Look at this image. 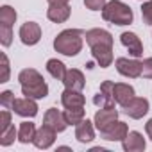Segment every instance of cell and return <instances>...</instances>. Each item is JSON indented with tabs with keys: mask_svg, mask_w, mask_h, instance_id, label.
Wrapping results in <instances>:
<instances>
[{
	"mask_svg": "<svg viewBox=\"0 0 152 152\" xmlns=\"http://www.w3.org/2000/svg\"><path fill=\"white\" fill-rule=\"evenodd\" d=\"M84 102H86L84 95L77 90H68L66 88L61 93V104L64 107H84Z\"/></svg>",
	"mask_w": 152,
	"mask_h": 152,
	"instance_id": "e0dca14e",
	"label": "cell"
},
{
	"mask_svg": "<svg viewBox=\"0 0 152 152\" xmlns=\"http://www.w3.org/2000/svg\"><path fill=\"white\" fill-rule=\"evenodd\" d=\"M113 97H115V102L124 107L131 99H134V88L125 83H116L113 88Z\"/></svg>",
	"mask_w": 152,
	"mask_h": 152,
	"instance_id": "2e32d148",
	"label": "cell"
},
{
	"mask_svg": "<svg viewBox=\"0 0 152 152\" xmlns=\"http://www.w3.org/2000/svg\"><path fill=\"white\" fill-rule=\"evenodd\" d=\"M16 115L20 116H36L38 115V104H36V99H31V97H22V99H15L13 102V107H11Z\"/></svg>",
	"mask_w": 152,
	"mask_h": 152,
	"instance_id": "9c48e42d",
	"label": "cell"
},
{
	"mask_svg": "<svg viewBox=\"0 0 152 152\" xmlns=\"http://www.w3.org/2000/svg\"><path fill=\"white\" fill-rule=\"evenodd\" d=\"M63 84L64 88L68 90H77V91H83L84 86H86V79H84V73L77 68H70L66 70V75L63 79Z\"/></svg>",
	"mask_w": 152,
	"mask_h": 152,
	"instance_id": "8fae6325",
	"label": "cell"
},
{
	"mask_svg": "<svg viewBox=\"0 0 152 152\" xmlns=\"http://www.w3.org/2000/svg\"><path fill=\"white\" fill-rule=\"evenodd\" d=\"M16 11L11 7V6H2L0 7V23L2 25H9L13 27V23L16 22Z\"/></svg>",
	"mask_w": 152,
	"mask_h": 152,
	"instance_id": "d4e9b609",
	"label": "cell"
},
{
	"mask_svg": "<svg viewBox=\"0 0 152 152\" xmlns=\"http://www.w3.org/2000/svg\"><path fill=\"white\" fill-rule=\"evenodd\" d=\"M18 81H20L22 86H31V84L41 83V81H45V79L41 77V73H39L38 70H34V68H25V70L20 72Z\"/></svg>",
	"mask_w": 152,
	"mask_h": 152,
	"instance_id": "44dd1931",
	"label": "cell"
},
{
	"mask_svg": "<svg viewBox=\"0 0 152 152\" xmlns=\"http://www.w3.org/2000/svg\"><path fill=\"white\" fill-rule=\"evenodd\" d=\"M56 134H57L56 129H52L50 125L43 124V125L36 131V136H34L32 143H34L38 148H43V150H45V148H48V147L54 145V141H56Z\"/></svg>",
	"mask_w": 152,
	"mask_h": 152,
	"instance_id": "30bf717a",
	"label": "cell"
},
{
	"mask_svg": "<svg viewBox=\"0 0 152 152\" xmlns=\"http://www.w3.org/2000/svg\"><path fill=\"white\" fill-rule=\"evenodd\" d=\"M11 41H13V31H11V27L0 23V43H2L4 47H9Z\"/></svg>",
	"mask_w": 152,
	"mask_h": 152,
	"instance_id": "4316f807",
	"label": "cell"
},
{
	"mask_svg": "<svg viewBox=\"0 0 152 152\" xmlns=\"http://www.w3.org/2000/svg\"><path fill=\"white\" fill-rule=\"evenodd\" d=\"M83 39H84V32L81 29H66L56 36L54 48L56 52L72 57L83 50Z\"/></svg>",
	"mask_w": 152,
	"mask_h": 152,
	"instance_id": "7a4b0ae2",
	"label": "cell"
},
{
	"mask_svg": "<svg viewBox=\"0 0 152 152\" xmlns=\"http://www.w3.org/2000/svg\"><path fill=\"white\" fill-rule=\"evenodd\" d=\"M129 134V127L125 122H115V125H111L106 132H100V136L107 141H124V138Z\"/></svg>",
	"mask_w": 152,
	"mask_h": 152,
	"instance_id": "9a60e30c",
	"label": "cell"
},
{
	"mask_svg": "<svg viewBox=\"0 0 152 152\" xmlns=\"http://www.w3.org/2000/svg\"><path fill=\"white\" fill-rule=\"evenodd\" d=\"M118 120V111L115 107H100L95 113V127L99 129V132H106L111 125H115V122Z\"/></svg>",
	"mask_w": 152,
	"mask_h": 152,
	"instance_id": "5b68a950",
	"label": "cell"
},
{
	"mask_svg": "<svg viewBox=\"0 0 152 152\" xmlns=\"http://www.w3.org/2000/svg\"><path fill=\"white\" fill-rule=\"evenodd\" d=\"M9 125H11V115H9V111L4 109L0 113V132H4Z\"/></svg>",
	"mask_w": 152,
	"mask_h": 152,
	"instance_id": "1f68e13d",
	"label": "cell"
},
{
	"mask_svg": "<svg viewBox=\"0 0 152 152\" xmlns=\"http://www.w3.org/2000/svg\"><path fill=\"white\" fill-rule=\"evenodd\" d=\"M113 88H115V83H111V81H104V83L100 84L99 93L93 97V104L99 106V107H115Z\"/></svg>",
	"mask_w": 152,
	"mask_h": 152,
	"instance_id": "52a82bcc",
	"label": "cell"
},
{
	"mask_svg": "<svg viewBox=\"0 0 152 152\" xmlns=\"http://www.w3.org/2000/svg\"><path fill=\"white\" fill-rule=\"evenodd\" d=\"M86 43L100 68H107L113 63V36L106 29H90L84 34Z\"/></svg>",
	"mask_w": 152,
	"mask_h": 152,
	"instance_id": "6da1fadb",
	"label": "cell"
},
{
	"mask_svg": "<svg viewBox=\"0 0 152 152\" xmlns=\"http://www.w3.org/2000/svg\"><path fill=\"white\" fill-rule=\"evenodd\" d=\"M34 136H36V127H34V124H31V122H22V124H20V129H18V141H20V143H29V141L34 140Z\"/></svg>",
	"mask_w": 152,
	"mask_h": 152,
	"instance_id": "603a6c76",
	"label": "cell"
},
{
	"mask_svg": "<svg viewBox=\"0 0 152 152\" xmlns=\"http://www.w3.org/2000/svg\"><path fill=\"white\" fill-rule=\"evenodd\" d=\"M2 79H0V83H7L9 81V59L6 54H2Z\"/></svg>",
	"mask_w": 152,
	"mask_h": 152,
	"instance_id": "d6a6232c",
	"label": "cell"
},
{
	"mask_svg": "<svg viewBox=\"0 0 152 152\" xmlns=\"http://www.w3.org/2000/svg\"><path fill=\"white\" fill-rule=\"evenodd\" d=\"M22 93L23 97H31V99H45L48 95V86L45 81H41L31 86H22Z\"/></svg>",
	"mask_w": 152,
	"mask_h": 152,
	"instance_id": "ffe728a7",
	"label": "cell"
},
{
	"mask_svg": "<svg viewBox=\"0 0 152 152\" xmlns=\"http://www.w3.org/2000/svg\"><path fill=\"white\" fill-rule=\"evenodd\" d=\"M102 18L115 25H129L132 23L134 15H132V9L127 4H124L122 0H111L102 9Z\"/></svg>",
	"mask_w": 152,
	"mask_h": 152,
	"instance_id": "3957f363",
	"label": "cell"
},
{
	"mask_svg": "<svg viewBox=\"0 0 152 152\" xmlns=\"http://www.w3.org/2000/svg\"><path fill=\"white\" fill-rule=\"evenodd\" d=\"M43 124L50 125V127L56 129L57 132H63V131L68 127V122H66L64 115H63L61 111H57L56 107H50V109L45 113V116H43Z\"/></svg>",
	"mask_w": 152,
	"mask_h": 152,
	"instance_id": "4fadbf2b",
	"label": "cell"
},
{
	"mask_svg": "<svg viewBox=\"0 0 152 152\" xmlns=\"http://www.w3.org/2000/svg\"><path fill=\"white\" fill-rule=\"evenodd\" d=\"M20 39L23 45L32 47L41 39V27L36 22H27L20 27Z\"/></svg>",
	"mask_w": 152,
	"mask_h": 152,
	"instance_id": "ba28073f",
	"label": "cell"
},
{
	"mask_svg": "<svg viewBox=\"0 0 152 152\" xmlns=\"http://www.w3.org/2000/svg\"><path fill=\"white\" fill-rule=\"evenodd\" d=\"M145 131H147V134H148V138L152 140V118L145 124Z\"/></svg>",
	"mask_w": 152,
	"mask_h": 152,
	"instance_id": "e575fe53",
	"label": "cell"
},
{
	"mask_svg": "<svg viewBox=\"0 0 152 152\" xmlns=\"http://www.w3.org/2000/svg\"><path fill=\"white\" fill-rule=\"evenodd\" d=\"M107 4V0H84V6L90 11H102Z\"/></svg>",
	"mask_w": 152,
	"mask_h": 152,
	"instance_id": "f1b7e54d",
	"label": "cell"
},
{
	"mask_svg": "<svg viewBox=\"0 0 152 152\" xmlns=\"http://www.w3.org/2000/svg\"><path fill=\"white\" fill-rule=\"evenodd\" d=\"M13 102H15L13 91H4L2 95H0V104H2L4 109H11L13 107Z\"/></svg>",
	"mask_w": 152,
	"mask_h": 152,
	"instance_id": "f546056e",
	"label": "cell"
},
{
	"mask_svg": "<svg viewBox=\"0 0 152 152\" xmlns=\"http://www.w3.org/2000/svg\"><path fill=\"white\" fill-rule=\"evenodd\" d=\"M15 138H18V132H16L15 125L11 124L4 132H0V145H2V147H9L15 141Z\"/></svg>",
	"mask_w": 152,
	"mask_h": 152,
	"instance_id": "484cf974",
	"label": "cell"
},
{
	"mask_svg": "<svg viewBox=\"0 0 152 152\" xmlns=\"http://www.w3.org/2000/svg\"><path fill=\"white\" fill-rule=\"evenodd\" d=\"M63 115H64L68 125H77V124H81L84 120L86 113H84V107H66L63 111Z\"/></svg>",
	"mask_w": 152,
	"mask_h": 152,
	"instance_id": "cb8c5ba5",
	"label": "cell"
},
{
	"mask_svg": "<svg viewBox=\"0 0 152 152\" xmlns=\"http://www.w3.org/2000/svg\"><path fill=\"white\" fill-rule=\"evenodd\" d=\"M120 41L122 45L129 50V54L132 57H141L143 56V45H141V39L134 34V32H124L120 36Z\"/></svg>",
	"mask_w": 152,
	"mask_h": 152,
	"instance_id": "7c38bea8",
	"label": "cell"
},
{
	"mask_svg": "<svg viewBox=\"0 0 152 152\" xmlns=\"http://www.w3.org/2000/svg\"><path fill=\"white\" fill-rule=\"evenodd\" d=\"M115 66H116L118 73L124 75V77H129V79L141 77V61L129 59V57H118L115 61Z\"/></svg>",
	"mask_w": 152,
	"mask_h": 152,
	"instance_id": "277c9868",
	"label": "cell"
},
{
	"mask_svg": "<svg viewBox=\"0 0 152 152\" xmlns=\"http://www.w3.org/2000/svg\"><path fill=\"white\" fill-rule=\"evenodd\" d=\"M48 6H66L68 0H47Z\"/></svg>",
	"mask_w": 152,
	"mask_h": 152,
	"instance_id": "836d02e7",
	"label": "cell"
},
{
	"mask_svg": "<svg viewBox=\"0 0 152 152\" xmlns=\"http://www.w3.org/2000/svg\"><path fill=\"white\" fill-rule=\"evenodd\" d=\"M47 72L52 75L54 79L63 81L64 75H66V66H64L61 61H57V59H48V61H47Z\"/></svg>",
	"mask_w": 152,
	"mask_h": 152,
	"instance_id": "7402d4cb",
	"label": "cell"
},
{
	"mask_svg": "<svg viewBox=\"0 0 152 152\" xmlns=\"http://www.w3.org/2000/svg\"><path fill=\"white\" fill-rule=\"evenodd\" d=\"M124 113H125L129 118L140 120V118H143V116L148 113V100L143 99V97H134V99H131V100L124 106Z\"/></svg>",
	"mask_w": 152,
	"mask_h": 152,
	"instance_id": "8992f818",
	"label": "cell"
},
{
	"mask_svg": "<svg viewBox=\"0 0 152 152\" xmlns=\"http://www.w3.org/2000/svg\"><path fill=\"white\" fill-rule=\"evenodd\" d=\"M141 16L147 25H152V0H147L141 6Z\"/></svg>",
	"mask_w": 152,
	"mask_h": 152,
	"instance_id": "83f0119b",
	"label": "cell"
},
{
	"mask_svg": "<svg viewBox=\"0 0 152 152\" xmlns=\"http://www.w3.org/2000/svg\"><path fill=\"white\" fill-rule=\"evenodd\" d=\"M70 6H48L47 9V18L54 23H63L70 18Z\"/></svg>",
	"mask_w": 152,
	"mask_h": 152,
	"instance_id": "d6986e66",
	"label": "cell"
},
{
	"mask_svg": "<svg viewBox=\"0 0 152 152\" xmlns=\"http://www.w3.org/2000/svg\"><path fill=\"white\" fill-rule=\"evenodd\" d=\"M93 124H95V122L83 120L81 124L75 125V127H77V129H75V138H77L81 143H90V141H93V138H95Z\"/></svg>",
	"mask_w": 152,
	"mask_h": 152,
	"instance_id": "ac0fdd59",
	"label": "cell"
},
{
	"mask_svg": "<svg viewBox=\"0 0 152 152\" xmlns=\"http://www.w3.org/2000/svg\"><path fill=\"white\" fill-rule=\"evenodd\" d=\"M122 145H124V150H125V152H141V150H145V147H147L143 134H140L138 131H131V132L124 138Z\"/></svg>",
	"mask_w": 152,
	"mask_h": 152,
	"instance_id": "5bb4252c",
	"label": "cell"
},
{
	"mask_svg": "<svg viewBox=\"0 0 152 152\" xmlns=\"http://www.w3.org/2000/svg\"><path fill=\"white\" fill-rule=\"evenodd\" d=\"M141 75L145 79H152V57L141 61Z\"/></svg>",
	"mask_w": 152,
	"mask_h": 152,
	"instance_id": "4dcf8cb0",
	"label": "cell"
}]
</instances>
